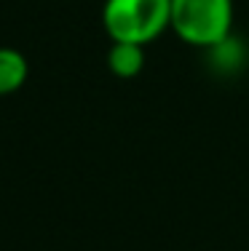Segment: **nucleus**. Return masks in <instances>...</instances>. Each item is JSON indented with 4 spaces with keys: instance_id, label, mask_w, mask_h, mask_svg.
I'll use <instances>...</instances> for the list:
<instances>
[{
    "instance_id": "nucleus-1",
    "label": "nucleus",
    "mask_w": 249,
    "mask_h": 251,
    "mask_svg": "<svg viewBox=\"0 0 249 251\" xmlns=\"http://www.w3.org/2000/svg\"><path fill=\"white\" fill-rule=\"evenodd\" d=\"M102 25L112 43L147 46L171 25V0H105Z\"/></svg>"
},
{
    "instance_id": "nucleus-2",
    "label": "nucleus",
    "mask_w": 249,
    "mask_h": 251,
    "mask_svg": "<svg viewBox=\"0 0 249 251\" xmlns=\"http://www.w3.org/2000/svg\"><path fill=\"white\" fill-rule=\"evenodd\" d=\"M169 27L188 46H220L233 27V0H171Z\"/></svg>"
},
{
    "instance_id": "nucleus-3",
    "label": "nucleus",
    "mask_w": 249,
    "mask_h": 251,
    "mask_svg": "<svg viewBox=\"0 0 249 251\" xmlns=\"http://www.w3.org/2000/svg\"><path fill=\"white\" fill-rule=\"evenodd\" d=\"M29 75V64L25 59V53L16 49H0V97L14 94L25 86Z\"/></svg>"
},
{
    "instance_id": "nucleus-4",
    "label": "nucleus",
    "mask_w": 249,
    "mask_h": 251,
    "mask_svg": "<svg viewBox=\"0 0 249 251\" xmlns=\"http://www.w3.org/2000/svg\"><path fill=\"white\" fill-rule=\"evenodd\" d=\"M108 64L112 75L118 77H134L145 67V46L137 43H112L108 53Z\"/></svg>"
}]
</instances>
